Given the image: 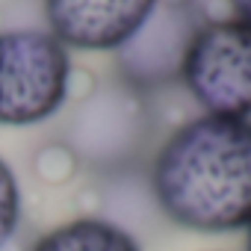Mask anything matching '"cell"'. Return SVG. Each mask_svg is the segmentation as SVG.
<instances>
[{
    "label": "cell",
    "instance_id": "6da1fadb",
    "mask_svg": "<svg viewBox=\"0 0 251 251\" xmlns=\"http://www.w3.org/2000/svg\"><path fill=\"white\" fill-rule=\"evenodd\" d=\"M160 210L198 233L251 225V118L198 115L160 145L151 166Z\"/></svg>",
    "mask_w": 251,
    "mask_h": 251
},
{
    "label": "cell",
    "instance_id": "7a4b0ae2",
    "mask_svg": "<svg viewBox=\"0 0 251 251\" xmlns=\"http://www.w3.org/2000/svg\"><path fill=\"white\" fill-rule=\"evenodd\" d=\"M154 133L148 95L124 80L95 86L65 124V145L86 166L100 172L127 169L136 163Z\"/></svg>",
    "mask_w": 251,
    "mask_h": 251
},
{
    "label": "cell",
    "instance_id": "3957f363",
    "mask_svg": "<svg viewBox=\"0 0 251 251\" xmlns=\"http://www.w3.org/2000/svg\"><path fill=\"white\" fill-rule=\"evenodd\" d=\"M71 80L68 48L48 30L0 33V124L48 121L65 103Z\"/></svg>",
    "mask_w": 251,
    "mask_h": 251
},
{
    "label": "cell",
    "instance_id": "277c9868",
    "mask_svg": "<svg viewBox=\"0 0 251 251\" xmlns=\"http://www.w3.org/2000/svg\"><path fill=\"white\" fill-rule=\"evenodd\" d=\"M180 80L204 115L251 118V24L230 18H204L195 30Z\"/></svg>",
    "mask_w": 251,
    "mask_h": 251
},
{
    "label": "cell",
    "instance_id": "5b68a950",
    "mask_svg": "<svg viewBox=\"0 0 251 251\" xmlns=\"http://www.w3.org/2000/svg\"><path fill=\"white\" fill-rule=\"evenodd\" d=\"M204 24L198 3L157 0L139 30L115 50L118 80L148 95L180 80V65L195 30Z\"/></svg>",
    "mask_w": 251,
    "mask_h": 251
},
{
    "label": "cell",
    "instance_id": "8992f818",
    "mask_svg": "<svg viewBox=\"0 0 251 251\" xmlns=\"http://www.w3.org/2000/svg\"><path fill=\"white\" fill-rule=\"evenodd\" d=\"M157 0H45L48 33L68 50H118L139 24L148 18Z\"/></svg>",
    "mask_w": 251,
    "mask_h": 251
},
{
    "label": "cell",
    "instance_id": "52a82bcc",
    "mask_svg": "<svg viewBox=\"0 0 251 251\" xmlns=\"http://www.w3.org/2000/svg\"><path fill=\"white\" fill-rule=\"evenodd\" d=\"M30 251H142V245L115 222L80 216L39 236Z\"/></svg>",
    "mask_w": 251,
    "mask_h": 251
},
{
    "label": "cell",
    "instance_id": "ba28073f",
    "mask_svg": "<svg viewBox=\"0 0 251 251\" xmlns=\"http://www.w3.org/2000/svg\"><path fill=\"white\" fill-rule=\"evenodd\" d=\"M21 222V189L6 160H0V248H3Z\"/></svg>",
    "mask_w": 251,
    "mask_h": 251
},
{
    "label": "cell",
    "instance_id": "9c48e42d",
    "mask_svg": "<svg viewBox=\"0 0 251 251\" xmlns=\"http://www.w3.org/2000/svg\"><path fill=\"white\" fill-rule=\"evenodd\" d=\"M230 9H233L236 18H242V21L251 24V0H230Z\"/></svg>",
    "mask_w": 251,
    "mask_h": 251
},
{
    "label": "cell",
    "instance_id": "30bf717a",
    "mask_svg": "<svg viewBox=\"0 0 251 251\" xmlns=\"http://www.w3.org/2000/svg\"><path fill=\"white\" fill-rule=\"evenodd\" d=\"M245 251H251V225L245 227Z\"/></svg>",
    "mask_w": 251,
    "mask_h": 251
}]
</instances>
